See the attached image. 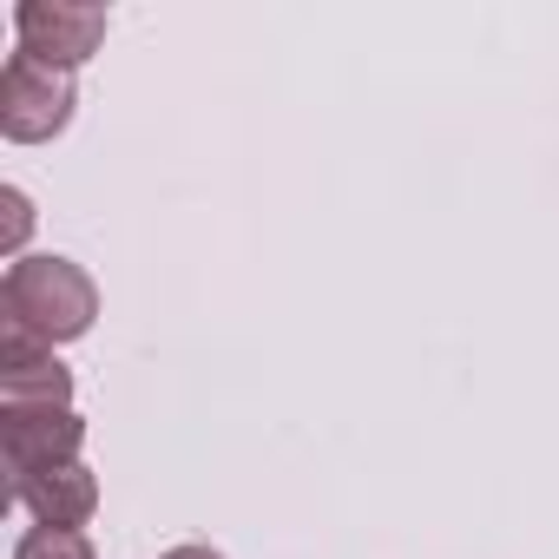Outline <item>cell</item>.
<instances>
[{
	"label": "cell",
	"instance_id": "6da1fadb",
	"mask_svg": "<svg viewBox=\"0 0 559 559\" xmlns=\"http://www.w3.org/2000/svg\"><path fill=\"white\" fill-rule=\"evenodd\" d=\"M99 317V290L73 257H14L0 276V330H21L34 343H73Z\"/></svg>",
	"mask_w": 559,
	"mask_h": 559
},
{
	"label": "cell",
	"instance_id": "7a4b0ae2",
	"mask_svg": "<svg viewBox=\"0 0 559 559\" xmlns=\"http://www.w3.org/2000/svg\"><path fill=\"white\" fill-rule=\"evenodd\" d=\"M67 119H73V73L34 53H8V67H0V132L14 145H40L67 132Z\"/></svg>",
	"mask_w": 559,
	"mask_h": 559
},
{
	"label": "cell",
	"instance_id": "3957f363",
	"mask_svg": "<svg viewBox=\"0 0 559 559\" xmlns=\"http://www.w3.org/2000/svg\"><path fill=\"white\" fill-rule=\"evenodd\" d=\"M14 34H21V53L73 73L99 53L106 40V8H80V0H21L14 8Z\"/></svg>",
	"mask_w": 559,
	"mask_h": 559
},
{
	"label": "cell",
	"instance_id": "277c9868",
	"mask_svg": "<svg viewBox=\"0 0 559 559\" xmlns=\"http://www.w3.org/2000/svg\"><path fill=\"white\" fill-rule=\"evenodd\" d=\"M0 441H8V474H47V467H73L86 448V421L73 408H0Z\"/></svg>",
	"mask_w": 559,
	"mask_h": 559
},
{
	"label": "cell",
	"instance_id": "5b68a950",
	"mask_svg": "<svg viewBox=\"0 0 559 559\" xmlns=\"http://www.w3.org/2000/svg\"><path fill=\"white\" fill-rule=\"evenodd\" d=\"M0 408H73V376L21 330H0Z\"/></svg>",
	"mask_w": 559,
	"mask_h": 559
},
{
	"label": "cell",
	"instance_id": "8992f818",
	"mask_svg": "<svg viewBox=\"0 0 559 559\" xmlns=\"http://www.w3.org/2000/svg\"><path fill=\"white\" fill-rule=\"evenodd\" d=\"M14 500L34 513V526H86L93 507H99V480L93 467H47V474H27L14 480Z\"/></svg>",
	"mask_w": 559,
	"mask_h": 559
},
{
	"label": "cell",
	"instance_id": "52a82bcc",
	"mask_svg": "<svg viewBox=\"0 0 559 559\" xmlns=\"http://www.w3.org/2000/svg\"><path fill=\"white\" fill-rule=\"evenodd\" d=\"M14 559H93V539L80 526H34V533H21Z\"/></svg>",
	"mask_w": 559,
	"mask_h": 559
},
{
	"label": "cell",
	"instance_id": "ba28073f",
	"mask_svg": "<svg viewBox=\"0 0 559 559\" xmlns=\"http://www.w3.org/2000/svg\"><path fill=\"white\" fill-rule=\"evenodd\" d=\"M0 204H8V250H21V243H27V230H34V211H27V198H21V191H0Z\"/></svg>",
	"mask_w": 559,
	"mask_h": 559
},
{
	"label": "cell",
	"instance_id": "9c48e42d",
	"mask_svg": "<svg viewBox=\"0 0 559 559\" xmlns=\"http://www.w3.org/2000/svg\"><path fill=\"white\" fill-rule=\"evenodd\" d=\"M165 559H224V552H211V546H171Z\"/></svg>",
	"mask_w": 559,
	"mask_h": 559
}]
</instances>
